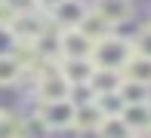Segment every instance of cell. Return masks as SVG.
Wrapping results in <instances>:
<instances>
[{
  "mask_svg": "<svg viewBox=\"0 0 151 138\" xmlns=\"http://www.w3.org/2000/svg\"><path fill=\"white\" fill-rule=\"evenodd\" d=\"M0 138H22V120L9 110H0Z\"/></svg>",
  "mask_w": 151,
  "mask_h": 138,
  "instance_id": "ac0fdd59",
  "label": "cell"
},
{
  "mask_svg": "<svg viewBox=\"0 0 151 138\" xmlns=\"http://www.w3.org/2000/svg\"><path fill=\"white\" fill-rule=\"evenodd\" d=\"M86 12H90V6H86L83 0H62L46 18H50L59 31H71V28H77L80 22H83Z\"/></svg>",
  "mask_w": 151,
  "mask_h": 138,
  "instance_id": "5b68a950",
  "label": "cell"
},
{
  "mask_svg": "<svg viewBox=\"0 0 151 138\" xmlns=\"http://www.w3.org/2000/svg\"><path fill=\"white\" fill-rule=\"evenodd\" d=\"M34 86H37V98L43 101H68L71 83L59 74L56 65H43L40 71H34Z\"/></svg>",
  "mask_w": 151,
  "mask_h": 138,
  "instance_id": "7a4b0ae2",
  "label": "cell"
},
{
  "mask_svg": "<svg viewBox=\"0 0 151 138\" xmlns=\"http://www.w3.org/2000/svg\"><path fill=\"white\" fill-rule=\"evenodd\" d=\"M96 138H136L129 132V126L120 120V117H105L96 129Z\"/></svg>",
  "mask_w": 151,
  "mask_h": 138,
  "instance_id": "9a60e30c",
  "label": "cell"
},
{
  "mask_svg": "<svg viewBox=\"0 0 151 138\" xmlns=\"http://www.w3.org/2000/svg\"><path fill=\"white\" fill-rule=\"evenodd\" d=\"M46 18L40 16V12H31V9H25V12H19L16 16V22H12V37H16V43L19 46H31L34 40L40 37V34L46 31Z\"/></svg>",
  "mask_w": 151,
  "mask_h": 138,
  "instance_id": "277c9868",
  "label": "cell"
},
{
  "mask_svg": "<svg viewBox=\"0 0 151 138\" xmlns=\"http://www.w3.org/2000/svg\"><path fill=\"white\" fill-rule=\"evenodd\" d=\"M120 120L129 126V132H148L151 129V105H127V110L120 114Z\"/></svg>",
  "mask_w": 151,
  "mask_h": 138,
  "instance_id": "30bf717a",
  "label": "cell"
},
{
  "mask_svg": "<svg viewBox=\"0 0 151 138\" xmlns=\"http://www.w3.org/2000/svg\"><path fill=\"white\" fill-rule=\"evenodd\" d=\"M31 3H34V12H40V16H50V12L56 9L62 0H31Z\"/></svg>",
  "mask_w": 151,
  "mask_h": 138,
  "instance_id": "603a6c76",
  "label": "cell"
},
{
  "mask_svg": "<svg viewBox=\"0 0 151 138\" xmlns=\"http://www.w3.org/2000/svg\"><path fill=\"white\" fill-rule=\"evenodd\" d=\"M93 105H96V110H99L102 117H120L123 110H127V105H123V98H120L117 92L96 95V98H93Z\"/></svg>",
  "mask_w": 151,
  "mask_h": 138,
  "instance_id": "2e32d148",
  "label": "cell"
},
{
  "mask_svg": "<svg viewBox=\"0 0 151 138\" xmlns=\"http://www.w3.org/2000/svg\"><path fill=\"white\" fill-rule=\"evenodd\" d=\"M93 40L80 34L77 28L71 31H59V58H90L93 55Z\"/></svg>",
  "mask_w": 151,
  "mask_h": 138,
  "instance_id": "8992f818",
  "label": "cell"
},
{
  "mask_svg": "<svg viewBox=\"0 0 151 138\" xmlns=\"http://www.w3.org/2000/svg\"><path fill=\"white\" fill-rule=\"evenodd\" d=\"M90 92H93V98L96 95H108V92H117L120 89V74H114V71H96L93 77H90Z\"/></svg>",
  "mask_w": 151,
  "mask_h": 138,
  "instance_id": "7c38bea8",
  "label": "cell"
},
{
  "mask_svg": "<svg viewBox=\"0 0 151 138\" xmlns=\"http://www.w3.org/2000/svg\"><path fill=\"white\" fill-rule=\"evenodd\" d=\"M117 95L123 98V105H148V98H151V89H148V86H142V83L120 80Z\"/></svg>",
  "mask_w": 151,
  "mask_h": 138,
  "instance_id": "5bb4252c",
  "label": "cell"
},
{
  "mask_svg": "<svg viewBox=\"0 0 151 138\" xmlns=\"http://www.w3.org/2000/svg\"><path fill=\"white\" fill-rule=\"evenodd\" d=\"M136 138H139V135H136Z\"/></svg>",
  "mask_w": 151,
  "mask_h": 138,
  "instance_id": "cb8c5ba5",
  "label": "cell"
},
{
  "mask_svg": "<svg viewBox=\"0 0 151 138\" xmlns=\"http://www.w3.org/2000/svg\"><path fill=\"white\" fill-rule=\"evenodd\" d=\"M37 117L43 120V126L50 132H65L74 126V105L71 101H43Z\"/></svg>",
  "mask_w": 151,
  "mask_h": 138,
  "instance_id": "3957f363",
  "label": "cell"
},
{
  "mask_svg": "<svg viewBox=\"0 0 151 138\" xmlns=\"http://www.w3.org/2000/svg\"><path fill=\"white\" fill-rule=\"evenodd\" d=\"M22 74H25V68L12 55H0V86H16L22 80Z\"/></svg>",
  "mask_w": 151,
  "mask_h": 138,
  "instance_id": "e0dca14e",
  "label": "cell"
},
{
  "mask_svg": "<svg viewBox=\"0 0 151 138\" xmlns=\"http://www.w3.org/2000/svg\"><path fill=\"white\" fill-rule=\"evenodd\" d=\"M105 120V117L96 110V105L90 101V105H80V107H74V126L71 129H77V132H86V135H96V129H99V123Z\"/></svg>",
  "mask_w": 151,
  "mask_h": 138,
  "instance_id": "8fae6325",
  "label": "cell"
},
{
  "mask_svg": "<svg viewBox=\"0 0 151 138\" xmlns=\"http://www.w3.org/2000/svg\"><path fill=\"white\" fill-rule=\"evenodd\" d=\"M52 132L43 126V120H40L37 114L28 117V120H22V138H50Z\"/></svg>",
  "mask_w": 151,
  "mask_h": 138,
  "instance_id": "ffe728a7",
  "label": "cell"
},
{
  "mask_svg": "<svg viewBox=\"0 0 151 138\" xmlns=\"http://www.w3.org/2000/svg\"><path fill=\"white\" fill-rule=\"evenodd\" d=\"M129 46H133V55H142V58H151V25H145L139 34H136L133 40H129Z\"/></svg>",
  "mask_w": 151,
  "mask_h": 138,
  "instance_id": "d6986e66",
  "label": "cell"
},
{
  "mask_svg": "<svg viewBox=\"0 0 151 138\" xmlns=\"http://www.w3.org/2000/svg\"><path fill=\"white\" fill-rule=\"evenodd\" d=\"M16 37H12V31H6V28H0V55H16Z\"/></svg>",
  "mask_w": 151,
  "mask_h": 138,
  "instance_id": "7402d4cb",
  "label": "cell"
},
{
  "mask_svg": "<svg viewBox=\"0 0 151 138\" xmlns=\"http://www.w3.org/2000/svg\"><path fill=\"white\" fill-rule=\"evenodd\" d=\"M90 9H93L105 25H111V28L120 25V22H127V18L133 16V3H129V0H96Z\"/></svg>",
  "mask_w": 151,
  "mask_h": 138,
  "instance_id": "ba28073f",
  "label": "cell"
},
{
  "mask_svg": "<svg viewBox=\"0 0 151 138\" xmlns=\"http://www.w3.org/2000/svg\"><path fill=\"white\" fill-rule=\"evenodd\" d=\"M77 31H80V34H86V37H90L93 43H99L102 37H108V34H111V25H105V22H102V18H99V16H96V12L90 9V12L83 16V22L77 25Z\"/></svg>",
  "mask_w": 151,
  "mask_h": 138,
  "instance_id": "4fadbf2b",
  "label": "cell"
},
{
  "mask_svg": "<svg viewBox=\"0 0 151 138\" xmlns=\"http://www.w3.org/2000/svg\"><path fill=\"white\" fill-rule=\"evenodd\" d=\"M129 55H133V46H129V40L117 37V34H108V37H102L99 43L93 46L90 61H93L96 71H114V74H120V71H123V65L129 61Z\"/></svg>",
  "mask_w": 151,
  "mask_h": 138,
  "instance_id": "6da1fadb",
  "label": "cell"
},
{
  "mask_svg": "<svg viewBox=\"0 0 151 138\" xmlns=\"http://www.w3.org/2000/svg\"><path fill=\"white\" fill-rule=\"evenodd\" d=\"M56 68H59V74L71 83V86H86L90 77L96 74V68H93L90 58H59Z\"/></svg>",
  "mask_w": 151,
  "mask_h": 138,
  "instance_id": "52a82bcc",
  "label": "cell"
},
{
  "mask_svg": "<svg viewBox=\"0 0 151 138\" xmlns=\"http://www.w3.org/2000/svg\"><path fill=\"white\" fill-rule=\"evenodd\" d=\"M120 80L129 83H142V86L151 89V58H142V55H129V61L123 65Z\"/></svg>",
  "mask_w": 151,
  "mask_h": 138,
  "instance_id": "9c48e42d",
  "label": "cell"
},
{
  "mask_svg": "<svg viewBox=\"0 0 151 138\" xmlns=\"http://www.w3.org/2000/svg\"><path fill=\"white\" fill-rule=\"evenodd\" d=\"M16 16H19V6L12 3V0H0V28L9 31L12 22H16Z\"/></svg>",
  "mask_w": 151,
  "mask_h": 138,
  "instance_id": "44dd1931",
  "label": "cell"
}]
</instances>
